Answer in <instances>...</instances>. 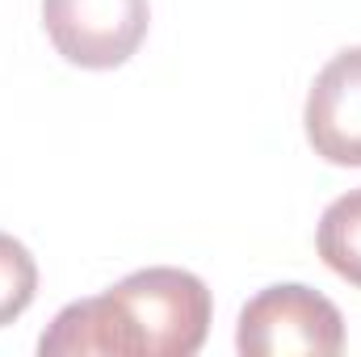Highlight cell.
Wrapping results in <instances>:
<instances>
[{"label":"cell","instance_id":"cell-1","mask_svg":"<svg viewBox=\"0 0 361 357\" xmlns=\"http://www.w3.org/2000/svg\"><path fill=\"white\" fill-rule=\"evenodd\" d=\"M210 332V290L173 265L139 269L97 298L68 303L38 341L42 357H193Z\"/></svg>","mask_w":361,"mask_h":357},{"label":"cell","instance_id":"cell-2","mask_svg":"<svg viewBox=\"0 0 361 357\" xmlns=\"http://www.w3.org/2000/svg\"><path fill=\"white\" fill-rule=\"evenodd\" d=\"M235 349L244 357H336L345 349L341 307L298 282L265 286L240 311Z\"/></svg>","mask_w":361,"mask_h":357},{"label":"cell","instance_id":"cell-3","mask_svg":"<svg viewBox=\"0 0 361 357\" xmlns=\"http://www.w3.org/2000/svg\"><path fill=\"white\" fill-rule=\"evenodd\" d=\"M147 0H42V25L55 51L89 72L122 68L147 38Z\"/></svg>","mask_w":361,"mask_h":357},{"label":"cell","instance_id":"cell-4","mask_svg":"<svg viewBox=\"0 0 361 357\" xmlns=\"http://www.w3.org/2000/svg\"><path fill=\"white\" fill-rule=\"evenodd\" d=\"M302 122L315 156L361 169V47H349L324 63L307 92Z\"/></svg>","mask_w":361,"mask_h":357},{"label":"cell","instance_id":"cell-5","mask_svg":"<svg viewBox=\"0 0 361 357\" xmlns=\"http://www.w3.org/2000/svg\"><path fill=\"white\" fill-rule=\"evenodd\" d=\"M319 257L336 277L361 290V189L341 193L319 219Z\"/></svg>","mask_w":361,"mask_h":357},{"label":"cell","instance_id":"cell-6","mask_svg":"<svg viewBox=\"0 0 361 357\" xmlns=\"http://www.w3.org/2000/svg\"><path fill=\"white\" fill-rule=\"evenodd\" d=\"M38 294V265L30 248L0 231V328L13 324Z\"/></svg>","mask_w":361,"mask_h":357}]
</instances>
